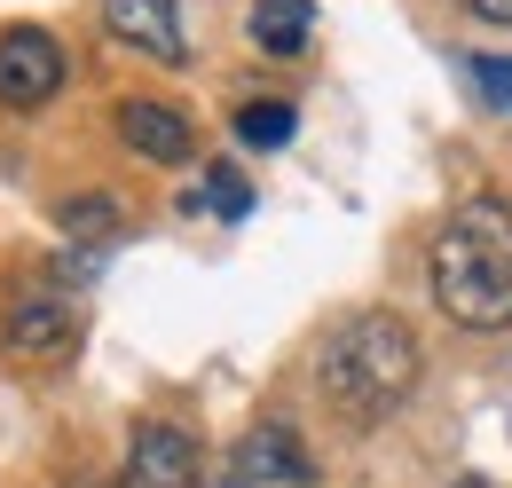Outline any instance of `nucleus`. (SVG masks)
Wrapping results in <instances>:
<instances>
[{
    "label": "nucleus",
    "instance_id": "nucleus-2",
    "mask_svg": "<svg viewBox=\"0 0 512 488\" xmlns=\"http://www.w3.org/2000/svg\"><path fill=\"white\" fill-rule=\"evenodd\" d=\"M434 307L457 331H505L512 323V205L465 197L434 237Z\"/></svg>",
    "mask_w": 512,
    "mask_h": 488
},
{
    "label": "nucleus",
    "instance_id": "nucleus-12",
    "mask_svg": "<svg viewBox=\"0 0 512 488\" xmlns=\"http://www.w3.org/2000/svg\"><path fill=\"white\" fill-rule=\"evenodd\" d=\"M197 205H205V213H221V221H245V213H253V189H245L237 166H213L205 189H197Z\"/></svg>",
    "mask_w": 512,
    "mask_h": 488
},
{
    "label": "nucleus",
    "instance_id": "nucleus-6",
    "mask_svg": "<svg viewBox=\"0 0 512 488\" xmlns=\"http://www.w3.org/2000/svg\"><path fill=\"white\" fill-rule=\"evenodd\" d=\"M308 481H316V465H308V449H300L292 426H253L237 441L229 488H308Z\"/></svg>",
    "mask_w": 512,
    "mask_h": 488
},
{
    "label": "nucleus",
    "instance_id": "nucleus-7",
    "mask_svg": "<svg viewBox=\"0 0 512 488\" xmlns=\"http://www.w3.org/2000/svg\"><path fill=\"white\" fill-rule=\"evenodd\" d=\"M103 32L127 40L158 63H182L190 56V32H182V0H103Z\"/></svg>",
    "mask_w": 512,
    "mask_h": 488
},
{
    "label": "nucleus",
    "instance_id": "nucleus-15",
    "mask_svg": "<svg viewBox=\"0 0 512 488\" xmlns=\"http://www.w3.org/2000/svg\"><path fill=\"white\" fill-rule=\"evenodd\" d=\"M449 488H497V481H449Z\"/></svg>",
    "mask_w": 512,
    "mask_h": 488
},
{
    "label": "nucleus",
    "instance_id": "nucleus-4",
    "mask_svg": "<svg viewBox=\"0 0 512 488\" xmlns=\"http://www.w3.org/2000/svg\"><path fill=\"white\" fill-rule=\"evenodd\" d=\"M197 481H205V449H197L190 426H166V418L134 426L119 488H197Z\"/></svg>",
    "mask_w": 512,
    "mask_h": 488
},
{
    "label": "nucleus",
    "instance_id": "nucleus-10",
    "mask_svg": "<svg viewBox=\"0 0 512 488\" xmlns=\"http://www.w3.org/2000/svg\"><path fill=\"white\" fill-rule=\"evenodd\" d=\"M292 103H245V111H237V142H245V150H284V142H292Z\"/></svg>",
    "mask_w": 512,
    "mask_h": 488
},
{
    "label": "nucleus",
    "instance_id": "nucleus-8",
    "mask_svg": "<svg viewBox=\"0 0 512 488\" xmlns=\"http://www.w3.org/2000/svg\"><path fill=\"white\" fill-rule=\"evenodd\" d=\"M119 134H127L134 158H150V166H182L197 150L190 119H182L174 103H150V95H127V103H119Z\"/></svg>",
    "mask_w": 512,
    "mask_h": 488
},
{
    "label": "nucleus",
    "instance_id": "nucleus-5",
    "mask_svg": "<svg viewBox=\"0 0 512 488\" xmlns=\"http://www.w3.org/2000/svg\"><path fill=\"white\" fill-rule=\"evenodd\" d=\"M79 307L64 292H24V300L8 307V355H24V363H71V347H79Z\"/></svg>",
    "mask_w": 512,
    "mask_h": 488
},
{
    "label": "nucleus",
    "instance_id": "nucleus-3",
    "mask_svg": "<svg viewBox=\"0 0 512 488\" xmlns=\"http://www.w3.org/2000/svg\"><path fill=\"white\" fill-rule=\"evenodd\" d=\"M64 79H71V56L48 24H8L0 32V103L8 111H40Z\"/></svg>",
    "mask_w": 512,
    "mask_h": 488
},
{
    "label": "nucleus",
    "instance_id": "nucleus-9",
    "mask_svg": "<svg viewBox=\"0 0 512 488\" xmlns=\"http://www.w3.org/2000/svg\"><path fill=\"white\" fill-rule=\"evenodd\" d=\"M245 32H253L260 56H300L308 32H316V0H253Z\"/></svg>",
    "mask_w": 512,
    "mask_h": 488
},
{
    "label": "nucleus",
    "instance_id": "nucleus-13",
    "mask_svg": "<svg viewBox=\"0 0 512 488\" xmlns=\"http://www.w3.org/2000/svg\"><path fill=\"white\" fill-rule=\"evenodd\" d=\"M465 79H473V95H481L489 111H512V56H473Z\"/></svg>",
    "mask_w": 512,
    "mask_h": 488
},
{
    "label": "nucleus",
    "instance_id": "nucleus-14",
    "mask_svg": "<svg viewBox=\"0 0 512 488\" xmlns=\"http://www.w3.org/2000/svg\"><path fill=\"white\" fill-rule=\"evenodd\" d=\"M473 16H489V24H512V0H465Z\"/></svg>",
    "mask_w": 512,
    "mask_h": 488
},
{
    "label": "nucleus",
    "instance_id": "nucleus-1",
    "mask_svg": "<svg viewBox=\"0 0 512 488\" xmlns=\"http://www.w3.org/2000/svg\"><path fill=\"white\" fill-rule=\"evenodd\" d=\"M418 370H426L418 331H410L402 315L371 307V315H347V323L323 339L316 394H323V410H331L339 426H379V418H394V410L410 402Z\"/></svg>",
    "mask_w": 512,
    "mask_h": 488
},
{
    "label": "nucleus",
    "instance_id": "nucleus-11",
    "mask_svg": "<svg viewBox=\"0 0 512 488\" xmlns=\"http://www.w3.org/2000/svg\"><path fill=\"white\" fill-rule=\"evenodd\" d=\"M64 229L87 244H111L119 237V205L103 197V189H87V197H64Z\"/></svg>",
    "mask_w": 512,
    "mask_h": 488
}]
</instances>
